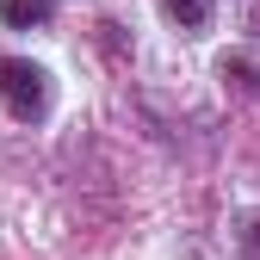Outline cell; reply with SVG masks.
I'll return each instance as SVG.
<instances>
[{
    "mask_svg": "<svg viewBox=\"0 0 260 260\" xmlns=\"http://www.w3.org/2000/svg\"><path fill=\"white\" fill-rule=\"evenodd\" d=\"M0 106H7L13 118H44L50 112V75L38 69V62L25 56H0Z\"/></svg>",
    "mask_w": 260,
    "mask_h": 260,
    "instance_id": "1",
    "label": "cell"
},
{
    "mask_svg": "<svg viewBox=\"0 0 260 260\" xmlns=\"http://www.w3.org/2000/svg\"><path fill=\"white\" fill-rule=\"evenodd\" d=\"M248 242H254V254H260V217H254V230H248Z\"/></svg>",
    "mask_w": 260,
    "mask_h": 260,
    "instance_id": "5",
    "label": "cell"
},
{
    "mask_svg": "<svg viewBox=\"0 0 260 260\" xmlns=\"http://www.w3.org/2000/svg\"><path fill=\"white\" fill-rule=\"evenodd\" d=\"M168 7V19L180 25V31H199L205 19H211V0H161Z\"/></svg>",
    "mask_w": 260,
    "mask_h": 260,
    "instance_id": "3",
    "label": "cell"
},
{
    "mask_svg": "<svg viewBox=\"0 0 260 260\" xmlns=\"http://www.w3.org/2000/svg\"><path fill=\"white\" fill-rule=\"evenodd\" d=\"M0 19H7L13 31H31L50 19V0H0Z\"/></svg>",
    "mask_w": 260,
    "mask_h": 260,
    "instance_id": "2",
    "label": "cell"
},
{
    "mask_svg": "<svg viewBox=\"0 0 260 260\" xmlns=\"http://www.w3.org/2000/svg\"><path fill=\"white\" fill-rule=\"evenodd\" d=\"M223 75H236L248 93H260V69H254V62H242V56H230V62H223Z\"/></svg>",
    "mask_w": 260,
    "mask_h": 260,
    "instance_id": "4",
    "label": "cell"
}]
</instances>
